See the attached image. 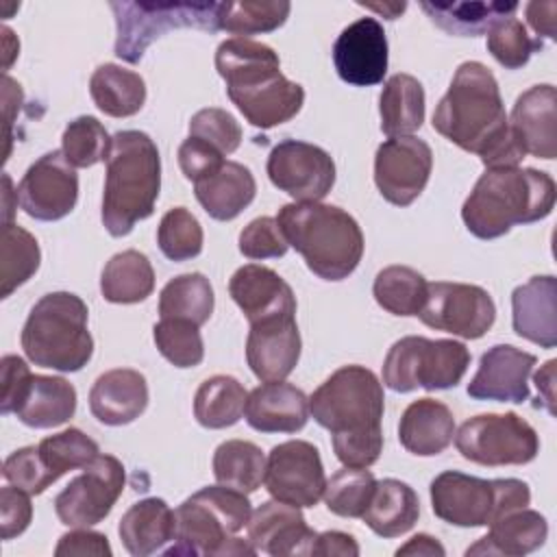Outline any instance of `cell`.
I'll use <instances>...</instances> for the list:
<instances>
[{
    "label": "cell",
    "instance_id": "ab89813d",
    "mask_svg": "<svg viewBox=\"0 0 557 557\" xmlns=\"http://www.w3.org/2000/svg\"><path fill=\"white\" fill-rule=\"evenodd\" d=\"M265 455L261 448L246 440H226L213 453V476L220 485L255 492L263 483Z\"/></svg>",
    "mask_w": 557,
    "mask_h": 557
},
{
    "label": "cell",
    "instance_id": "ba28073f",
    "mask_svg": "<svg viewBox=\"0 0 557 557\" xmlns=\"http://www.w3.org/2000/svg\"><path fill=\"white\" fill-rule=\"evenodd\" d=\"M383 385L363 366H342L309 396V413L331 437L383 433Z\"/></svg>",
    "mask_w": 557,
    "mask_h": 557
},
{
    "label": "cell",
    "instance_id": "680465c9",
    "mask_svg": "<svg viewBox=\"0 0 557 557\" xmlns=\"http://www.w3.org/2000/svg\"><path fill=\"white\" fill-rule=\"evenodd\" d=\"M313 557H357L359 555V544L352 535L342 533V531H326L318 533L315 542L311 546Z\"/></svg>",
    "mask_w": 557,
    "mask_h": 557
},
{
    "label": "cell",
    "instance_id": "5bb4252c",
    "mask_svg": "<svg viewBox=\"0 0 557 557\" xmlns=\"http://www.w3.org/2000/svg\"><path fill=\"white\" fill-rule=\"evenodd\" d=\"M418 318L435 331L463 339H479L492 329L496 305L479 285L435 281L426 287V300Z\"/></svg>",
    "mask_w": 557,
    "mask_h": 557
},
{
    "label": "cell",
    "instance_id": "8d00e7d4",
    "mask_svg": "<svg viewBox=\"0 0 557 557\" xmlns=\"http://www.w3.org/2000/svg\"><path fill=\"white\" fill-rule=\"evenodd\" d=\"M435 26L457 37H476L518 11L516 2H420Z\"/></svg>",
    "mask_w": 557,
    "mask_h": 557
},
{
    "label": "cell",
    "instance_id": "ac0fdd59",
    "mask_svg": "<svg viewBox=\"0 0 557 557\" xmlns=\"http://www.w3.org/2000/svg\"><path fill=\"white\" fill-rule=\"evenodd\" d=\"M20 209L41 222H54L72 213L78 200V174L61 150L41 154L17 185Z\"/></svg>",
    "mask_w": 557,
    "mask_h": 557
},
{
    "label": "cell",
    "instance_id": "db71d44e",
    "mask_svg": "<svg viewBox=\"0 0 557 557\" xmlns=\"http://www.w3.org/2000/svg\"><path fill=\"white\" fill-rule=\"evenodd\" d=\"M224 161H226L224 154L202 139L187 137L178 146V165H181L185 178L191 183H198V181L215 174L224 165Z\"/></svg>",
    "mask_w": 557,
    "mask_h": 557
},
{
    "label": "cell",
    "instance_id": "484cf974",
    "mask_svg": "<svg viewBox=\"0 0 557 557\" xmlns=\"http://www.w3.org/2000/svg\"><path fill=\"white\" fill-rule=\"evenodd\" d=\"M148 407L146 376L133 368H115L96 379L89 389V409L94 418L109 426H122L137 420Z\"/></svg>",
    "mask_w": 557,
    "mask_h": 557
},
{
    "label": "cell",
    "instance_id": "3957f363",
    "mask_svg": "<svg viewBox=\"0 0 557 557\" xmlns=\"http://www.w3.org/2000/svg\"><path fill=\"white\" fill-rule=\"evenodd\" d=\"M555 181L533 168H494L481 174L463 200L461 220L479 239H496L516 224H531L550 215Z\"/></svg>",
    "mask_w": 557,
    "mask_h": 557
},
{
    "label": "cell",
    "instance_id": "44dd1931",
    "mask_svg": "<svg viewBox=\"0 0 557 557\" xmlns=\"http://www.w3.org/2000/svg\"><path fill=\"white\" fill-rule=\"evenodd\" d=\"M535 363V355L511 344H496L481 355L479 370L468 383V396L474 400L524 403L529 400V374Z\"/></svg>",
    "mask_w": 557,
    "mask_h": 557
},
{
    "label": "cell",
    "instance_id": "cb8c5ba5",
    "mask_svg": "<svg viewBox=\"0 0 557 557\" xmlns=\"http://www.w3.org/2000/svg\"><path fill=\"white\" fill-rule=\"evenodd\" d=\"M228 294L250 324L285 313L296 315L292 287L272 268L259 263L237 268L228 281Z\"/></svg>",
    "mask_w": 557,
    "mask_h": 557
},
{
    "label": "cell",
    "instance_id": "681fc988",
    "mask_svg": "<svg viewBox=\"0 0 557 557\" xmlns=\"http://www.w3.org/2000/svg\"><path fill=\"white\" fill-rule=\"evenodd\" d=\"M490 54L507 70H518L527 65L533 52L542 50V41L533 39L520 20L503 17L494 22L487 30Z\"/></svg>",
    "mask_w": 557,
    "mask_h": 557
},
{
    "label": "cell",
    "instance_id": "f1b7e54d",
    "mask_svg": "<svg viewBox=\"0 0 557 557\" xmlns=\"http://www.w3.org/2000/svg\"><path fill=\"white\" fill-rule=\"evenodd\" d=\"M548 537V522L535 509H513L490 524V533L479 537L466 555L522 557L537 550Z\"/></svg>",
    "mask_w": 557,
    "mask_h": 557
},
{
    "label": "cell",
    "instance_id": "ee69618b",
    "mask_svg": "<svg viewBox=\"0 0 557 557\" xmlns=\"http://www.w3.org/2000/svg\"><path fill=\"white\" fill-rule=\"evenodd\" d=\"M374 487L376 479L368 468L344 466L326 481L322 498L331 513L342 518H361L372 500Z\"/></svg>",
    "mask_w": 557,
    "mask_h": 557
},
{
    "label": "cell",
    "instance_id": "2e32d148",
    "mask_svg": "<svg viewBox=\"0 0 557 557\" xmlns=\"http://www.w3.org/2000/svg\"><path fill=\"white\" fill-rule=\"evenodd\" d=\"M268 176L294 202H320L335 185V163L320 146L283 139L268 157Z\"/></svg>",
    "mask_w": 557,
    "mask_h": 557
},
{
    "label": "cell",
    "instance_id": "836d02e7",
    "mask_svg": "<svg viewBox=\"0 0 557 557\" xmlns=\"http://www.w3.org/2000/svg\"><path fill=\"white\" fill-rule=\"evenodd\" d=\"M381 131L387 137H403L418 131L424 122V87L411 74H394L385 81L381 98Z\"/></svg>",
    "mask_w": 557,
    "mask_h": 557
},
{
    "label": "cell",
    "instance_id": "7c38bea8",
    "mask_svg": "<svg viewBox=\"0 0 557 557\" xmlns=\"http://www.w3.org/2000/svg\"><path fill=\"white\" fill-rule=\"evenodd\" d=\"M455 446L479 466H524L537 457L540 437L518 413H481L459 426Z\"/></svg>",
    "mask_w": 557,
    "mask_h": 557
},
{
    "label": "cell",
    "instance_id": "74e56055",
    "mask_svg": "<svg viewBox=\"0 0 557 557\" xmlns=\"http://www.w3.org/2000/svg\"><path fill=\"white\" fill-rule=\"evenodd\" d=\"M213 287L200 272H187L165 283L159 294L161 320H187L202 326L213 313Z\"/></svg>",
    "mask_w": 557,
    "mask_h": 557
},
{
    "label": "cell",
    "instance_id": "8992f818",
    "mask_svg": "<svg viewBox=\"0 0 557 557\" xmlns=\"http://www.w3.org/2000/svg\"><path fill=\"white\" fill-rule=\"evenodd\" d=\"M252 516L244 492L209 485L185 498L176 509V546L165 555H255L250 540L235 537Z\"/></svg>",
    "mask_w": 557,
    "mask_h": 557
},
{
    "label": "cell",
    "instance_id": "9c48e42d",
    "mask_svg": "<svg viewBox=\"0 0 557 557\" xmlns=\"http://www.w3.org/2000/svg\"><path fill=\"white\" fill-rule=\"evenodd\" d=\"M433 513L455 527H490L500 516L527 507L531 490L520 479H479L444 470L431 481Z\"/></svg>",
    "mask_w": 557,
    "mask_h": 557
},
{
    "label": "cell",
    "instance_id": "60d3db41",
    "mask_svg": "<svg viewBox=\"0 0 557 557\" xmlns=\"http://www.w3.org/2000/svg\"><path fill=\"white\" fill-rule=\"evenodd\" d=\"M426 278L409 265L383 268L372 285L379 307L394 315H418L426 300Z\"/></svg>",
    "mask_w": 557,
    "mask_h": 557
},
{
    "label": "cell",
    "instance_id": "d4e9b609",
    "mask_svg": "<svg viewBox=\"0 0 557 557\" xmlns=\"http://www.w3.org/2000/svg\"><path fill=\"white\" fill-rule=\"evenodd\" d=\"M244 418L259 433H296L309 420V398L292 383L268 381L248 394Z\"/></svg>",
    "mask_w": 557,
    "mask_h": 557
},
{
    "label": "cell",
    "instance_id": "be15d7a7",
    "mask_svg": "<svg viewBox=\"0 0 557 557\" xmlns=\"http://www.w3.org/2000/svg\"><path fill=\"white\" fill-rule=\"evenodd\" d=\"M11 198H17V191H13L11 185V176L2 174V209H4V224L13 222V213L17 209V205L11 202Z\"/></svg>",
    "mask_w": 557,
    "mask_h": 557
},
{
    "label": "cell",
    "instance_id": "277c9868",
    "mask_svg": "<svg viewBox=\"0 0 557 557\" xmlns=\"http://www.w3.org/2000/svg\"><path fill=\"white\" fill-rule=\"evenodd\" d=\"M161 189V157L150 135L117 131L111 137L102 194V224L113 237H124L154 211Z\"/></svg>",
    "mask_w": 557,
    "mask_h": 557
},
{
    "label": "cell",
    "instance_id": "4fadbf2b",
    "mask_svg": "<svg viewBox=\"0 0 557 557\" xmlns=\"http://www.w3.org/2000/svg\"><path fill=\"white\" fill-rule=\"evenodd\" d=\"M124 466L113 455H98L54 498L57 518L72 529L102 522L122 496Z\"/></svg>",
    "mask_w": 557,
    "mask_h": 557
},
{
    "label": "cell",
    "instance_id": "7bdbcfd3",
    "mask_svg": "<svg viewBox=\"0 0 557 557\" xmlns=\"http://www.w3.org/2000/svg\"><path fill=\"white\" fill-rule=\"evenodd\" d=\"M289 11H292L289 2H276V0L222 2L220 30H226L237 37L272 33L285 24Z\"/></svg>",
    "mask_w": 557,
    "mask_h": 557
},
{
    "label": "cell",
    "instance_id": "7a4b0ae2",
    "mask_svg": "<svg viewBox=\"0 0 557 557\" xmlns=\"http://www.w3.org/2000/svg\"><path fill=\"white\" fill-rule=\"evenodd\" d=\"M215 70L239 113L257 128L289 122L305 102V89L285 78L278 54L246 37H231L215 50Z\"/></svg>",
    "mask_w": 557,
    "mask_h": 557
},
{
    "label": "cell",
    "instance_id": "9a60e30c",
    "mask_svg": "<svg viewBox=\"0 0 557 557\" xmlns=\"http://www.w3.org/2000/svg\"><path fill=\"white\" fill-rule=\"evenodd\" d=\"M263 485L272 498L298 509L318 505L326 487L320 450L305 440L274 446L265 459Z\"/></svg>",
    "mask_w": 557,
    "mask_h": 557
},
{
    "label": "cell",
    "instance_id": "6125c7cd",
    "mask_svg": "<svg viewBox=\"0 0 557 557\" xmlns=\"http://www.w3.org/2000/svg\"><path fill=\"white\" fill-rule=\"evenodd\" d=\"M396 555L400 557H405V555H437V557H444L446 555V550H444V546L435 540V537H431V535H426V533H418V535H413L407 544H403L400 548H396Z\"/></svg>",
    "mask_w": 557,
    "mask_h": 557
},
{
    "label": "cell",
    "instance_id": "b9f144b4",
    "mask_svg": "<svg viewBox=\"0 0 557 557\" xmlns=\"http://www.w3.org/2000/svg\"><path fill=\"white\" fill-rule=\"evenodd\" d=\"M41 252L37 239L17 224L2 226V255H0V296L9 298L24 285L39 268Z\"/></svg>",
    "mask_w": 557,
    "mask_h": 557
},
{
    "label": "cell",
    "instance_id": "94428289",
    "mask_svg": "<svg viewBox=\"0 0 557 557\" xmlns=\"http://www.w3.org/2000/svg\"><path fill=\"white\" fill-rule=\"evenodd\" d=\"M555 366H557V361H555V359H548V361L535 372V376H533L535 387H537V392H540V396H542V403H537V407L544 405L550 416H555Z\"/></svg>",
    "mask_w": 557,
    "mask_h": 557
},
{
    "label": "cell",
    "instance_id": "7402d4cb",
    "mask_svg": "<svg viewBox=\"0 0 557 557\" xmlns=\"http://www.w3.org/2000/svg\"><path fill=\"white\" fill-rule=\"evenodd\" d=\"M315 535L318 533L307 524L298 507L276 498L261 503L248 520L250 544L257 553H268L272 557L311 555Z\"/></svg>",
    "mask_w": 557,
    "mask_h": 557
},
{
    "label": "cell",
    "instance_id": "91938a15",
    "mask_svg": "<svg viewBox=\"0 0 557 557\" xmlns=\"http://www.w3.org/2000/svg\"><path fill=\"white\" fill-rule=\"evenodd\" d=\"M555 13H557L555 2H529L527 4V20H529L531 28L537 35H544L548 39H555Z\"/></svg>",
    "mask_w": 557,
    "mask_h": 557
},
{
    "label": "cell",
    "instance_id": "c3c4849f",
    "mask_svg": "<svg viewBox=\"0 0 557 557\" xmlns=\"http://www.w3.org/2000/svg\"><path fill=\"white\" fill-rule=\"evenodd\" d=\"M159 352L176 368H194L205 357L198 326L187 320H159L152 329Z\"/></svg>",
    "mask_w": 557,
    "mask_h": 557
},
{
    "label": "cell",
    "instance_id": "52a82bcc",
    "mask_svg": "<svg viewBox=\"0 0 557 557\" xmlns=\"http://www.w3.org/2000/svg\"><path fill=\"white\" fill-rule=\"evenodd\" d=\"M87 315V305L72 292L41 296L22 329L20 342L24 355L41 368L78 372L94 355Z\"/></svg>",
    "mask_w": 557,
    "mask_h": 557
},
{
    "label": "cell",
    "instance_id": "f35d334b",
    "mask_svg": "<svg viewBox=\"0 0 557 557\" xmlns=\"http://www.w3.org/2000/svg\"><path fill=\"white\" fill-rule=\"evenodd\" d=\"M244 385L228 374H215L200 383L194 396V418L205 429H226L239 422L246 407Z\"/></svg>",
    "mask_w": 557,
    "mask_h": 557
},
{
    "label": "cell",
    "instance_id": "d6986e66",
    "mask_svg": "<svg viewBox=\"0 0 557 557\" xmlns=\"http://www.w3.org/2000/svg\"><path fill=\"white\" fill-rule=\"evenodd\" d=\"M333 63L348 85H379L387 72V37L381 22L361 17L348 24L333 44Z\"/></svg>",
    "mask_w": 557,
    "mask_h": 557
},
{
    "label": "cell",
    "instance_id": "9f6ffc18",
    "mask_svg": "<svg viewBox=\"0 0 557 557\" xmlns=\"http://www.w3.org/2000/svg\"><path fill=\"white\" fill-rule=\"evenodd\" d=\"M33 372L17 355H4L0 361V411L13 413L28 389Z\"/></svg>",
    "mask_w": 557,
    "mask_h": 557
},
{
    "label": "cell",
    "instance_id": "4316f807",
    "mask_svg": "<svg viewBox=\"0 0 557 557\" xmlns=\"http://www.w3.org/2000/svg\"><path fill=\"white\" fill-rule=\"evenodd\" d=\"M557 283L555 276H533L511 294V322L516 335L542 346L557 344Z\"/></svg>",
    "mask_w": 557,
    "mask_h": 557
},
{
    "label": "cell",
    "instance_id": "1f68e13d",
    "mask_svg": "<svg viewBox=\"0 0 557 557\" xmlns=\"http://www.w3.org/2000/svg\"><path fill=\"white\" fill-rule=\"evenodd\" d=\"M76 411V389L63 376L33 374L17 409V420L30 429H54Z\"/></svg>",
    "mask_w": 557,
    "mask_h": 557
},
{
    "label": "cell",
    "instance_id": "816d5d0a",
    "mask_svg": "<svg viewBox=\"0 0 557 557\" xmlns=\"http://www.w3.org/2000/svg\"><path fill=\"white\" fill-rule=\"evenodd\" d=\"M2 476L7 479V483L24 490L30 496L44 494L54 483V476L44 466L37 446H24L20 450H13L4 459Z\"/></svg>",
    "mask_w": 557,
    "mask_h": 557
},
{
    "label": "cell",
    "instance_id": "bcb514c9",
    "mask_svg": "<svg viewBox=\"0 0 557 557\" xmlns=\"http://www.w3.org/2000/svg\"><path fill=\"white\" fill-rule=\"evenodd\" d=\"M61 152L72 168H91L107 161L111 137L94 115H78L67 122L61 135Z\"/></svg>",
    "mask_w": 557,
    "mask_h": 557
},
{
    "label": "cell",
    "instance_id": "8fae6325",
    "mask_svg": "<svg viewBox=\"0 0 557 557\" xmlns=\"http://www.w3.org/2000/svg\"><path fill=\"white\" fill-rule=\"evenodd\" d=\"M222 2H176V4H144V2H111L115 15V54L126 63H139L146 48L161 35L174 28L220 30Z\"/></svg>",
    "mask_w": 557,
    "mask_h": 557
},
{
    "label": "cell",
    "instance_id": "f546056e",
    "mask_svg": "<svg viewBox=\"0 0 557 557\" xmlns=\"http://www.w3.org/2000/svg\"><path fill=\"white\" fill-rule=\"evenodd\" d=\"M117 533L131 555H152L176 540V511L163 498H144L124 511Z\"/></svg>",
    "mask_w": 557,
    "mask_h": 557
},
{
    "label": "cell",
    "instance_id": "6f0895ef",
    "mask_svg": "<svg viewBox=\"0 0 557 557\" xmlns=\"http://www.w3.org/2000/svg\"><path fill=\"white\" fill-rule=\"evenodd\" d=\"M57 557H72V555H94V557H111V546L107 535L98 531H89V527H78L70 533H63L54 548Z\"/></svg>",
    "mask_w": 557,
    "mask_h": 557
},
{
    "label": "cell",
    "instance_id": "d590c367",
    "mask_svg": "<svg viewBox=\"0 0 557 557\" xmlns=\"http://www.w3.org/2000/svg\"><path fill=\"white\" fill-rule=\"evenodd\" d=\"M154 289V270L139 250L113 255L100 276V292L107 302L135 305L146 300Z\"/></svg>",
    "mask_w": 557,
    "mask_h": 557
},
{
    "label": "cell",
    "instance_id": "ffe728a7",
    "mask_svg": "<svg viewBox=\"0 0 557 557\" xmlns=\"http://www.w3.org/2000/svg\"><path fill=\"white\" fill-rule=\"evenodd\" d=\"M298 359L300 333L294 313L250 324L246 337V361L259 381H285L294 372Z\"/></svg>",
    "mask_w": 557,
    "mask_h": 557
},
{
    "label": "cell",
    "instance_id": "f907efd6",
    "mask_svg": "<svg viewBox=\"0 0 557 557\" xmlns=\"http://www.w3.org/2000/svg\"><path fill=\"white\" fill-rule=\"evenodd\" d=\"M189 137L202 139L224 157L235 152L242 144V126L239 122L224 109L209 107L200 109L189 120Z\"/></svg>",
    "mask_w": 557,
    "mask_h": 557
},
{
    "label": "cell",
    "instance_id": "e7e4bbea",
    "mask_svg": "<svg viewBox=\"0 0 557 557\" xmlns=\"http://www.w3.org/2000/svg\"><path fill=\"white\" fill-rule=\"evenodd\" d=\"M2 50H4V72H7L13 57H17L20 52V41L13 37V30L9 26H2Z\"/></svg>",
    "mask_w": 557,
    "mask_h": 557
},
{
    "label": "cell",
    "instance_id": "e0dca14e",
    "mask_svg": "<svg viewBox=\"0 0 557 557\" xmlns=\"http://www.w3.org/2000/svg\"><path fill=\"white\" fill-rule=\"evenodd\" d=\"M433 168L431 146L413 135L385 139L374 154V183L381 196L396 205H411L426 187Z\"/></svg>",
    "mask_w": 557,
    "mask_h": 557
},
{
    "label": "cell",
    "instance_id": "4dcf8cb0",
    "mask_svg": "<svg viewBox=\"0 0 557 557\" xmlns=\"http://www.w3.org/2000/svg\"><path fill=\"white\" fill-rule=\"evenodd\" d=\"M194 194L207 215L220 222H228L235 220L255 200L257 183L246 165L237 161H224L215 174L194 183Z\"/></svg>",
    "mask_w": 557,
    "mask_h": 557
},
{
    "label": "cell",
    "instance_id": "11a10c76",
    "mask_svg": "<svg viewBox=\"0 0 557 557\" xmlns=\"http://www.w3.org/2000/svg\"><path fill=\"white\" fill-rule=\"evenodd\" d=\"M0 535L2 540H11L15 535H22L30 520H33V505L30 494L15 485H4L0 490Z\"/></svg>",
    "mask_w": 557,
    "mask_h": 557
},
{
    "label": "cell",
    "instance_id": "f5cc1de1",
    "mask_svg": "<svg viewBox=\"0 0 557 557\" xmlns=\"http://www.w3.org/2000/svg\"><path fill=\"white\" fill-rule=\"evenodd\" d=\"M287 248L289 244L276 218L270 215L255 218L239 233V252L248 259H278Z\"/></svg>",
    "mask_w": 557,
    "mask_h": 557
},
{
    "label": "cell",
    "instance_id": "30bf717a",
    "mask_svg": "<svg viewBox=\"0 0 557 557\" xmlns=\"http://www.w3.org/2000/svg\"><path fill=\"white\" fill-rule=\"evenodd\" d=\"M470 366V350L455 339L407 335L392 344L383 361V383L400 394L418 387L435 392L455 387Z\"/></svg>",
    "mask_w": 557,
    "mask_h": 557
},
{
    "label": "cell",
    "instance_id": "f6af8a7d",
    "mask_svg": "<svg viewBox=\"0 0 557 557\" xmlns=\"http://www.w3.org/2000/svg\"><path fill=\"white\" fill-rule=\"evenodd\" d=\"M37 448L54 481L70 470H83L100 455L98 444L81 429H65L61 433L48 435L37 444Z\"/></svg>",
    "mask_w": 557,
    "mask_h": 557
},
{
    "label": "cell",
    "instance_id": "6da1fadb",
    "mask_svg": "<svg viewBox=\"0 0 557 557\" xmlns=\"http://www.w3.org/2000/svg\"><path fill=\"white\" fill-rule=\"evenodd\" d=\"M433 128L466 152L481 157L487 170L518 168L524 159L503 107L500 89L479 61H463L435 107Z\"/></svg>",
    "mask_w": 557,
    "mask_h": 557
},
{
    "label": "cell",
    "instance_id": "03108f58",
    "mask_svg": "<svg viewBox=\"0 0 557 557\" xmlns=\"http://www.w3.org/2000/svg\"><path fill=\"white\" fill-rule=\"evenodd\" d=\"M357 4L363 7V9H370V11H376V13L385 15V20H396V17L407 9L405 2H392V4H366V2H357Z\"/></svg>",
    "mask_w": 557,
    "mask_h": 557
},
{
    "label": "cell",
    "instance_id": "7dc6e473",
    "mask_svg": "<svg viewBox=\"0 0 557 557\" xmlns=\"http://www.w3.org/2000/svg\"><path fill=\"white\" fill-rule=\"evenodd\" d=\"M202 226L185 207L170 209L157 228V244L170 261H187L202 252Z\"/></svg>",
    "mask_w": 557,
    "mask_h": 557
},
{
    "label": "cell",
    "instance_id": "83f0119b",
    "mask_svg": "<svg viewBox=\"0 0 557 557\" xmlns=\"http://www.w3.org/2000/svg\"><path fill=\"white\" fill-rule=\"evenodd\" d=\"M455 437L453 411L435 398L413 400L400 416L398 440L405 450L418 457L440 455Z\"/></svg>",
    "mask_w": 557,
    "mask_h": 557
},
{
    "label": "cell",
    "instance_id": "603a6c76",
    "mask_svg": "<svg viewBox=\"0 0 557 557\" xmlns=\"http://www.w3.org/2000/svg\"><path fill=\"white\" fill-rule=\"evenodd\" d=\"M557 94L548 83L533 85L516 98L509 128L524 154L537 159L557 157Z\"/></svg>",
    "mask_w": 557,
    "mask_h": 557
},
{
    "label": "cell",
    "instance_id": "5b68a950",
    "mask_svg": "<svg viewBox=\"0 0 557 557\" xmlns=\"http://www.w3.org/2000/svg\"><path fill=\"white\" fill-rule=\"evenodd\" d=\"M276 222L287 244L302 255L307 268L324 281H342L355 272L363 255V233L357 220L322 202L283 205Z\"/></svg>",
    "mask_w": 557,
    "mask_h": 557
},
{
    "label": "cell",
    "instance_id": "d6a6232c",
    "mask_svg": "<svg viewBox=\"0 0 557 557\" xmlns=\"http://www.w3.org/2000/svg\"><path fill=\"white\" fill-rule=\"evenodd\" d=\"M420 516V500L411 485L398 479L376 481L372 500L361 520L381 537H398L413 529Z\"/></svg>",
    "mask_w": 557,
    "mask_h": 557
},
{
    "label": "cell",
    "instance_id": "e575fe53",
    "mask_svg": "<svg viewBox=\"0 0 557 557\" xmlns=\"http://www.w3.org/2000/svg\"><path fill=\"white\" fill-rule=\"evenodd\" d=\"M89 94L104 115L131 117L139 113L146 102V83L133 70L104 63L94 70L89 78Z\"/></svg>",
    "mask_w": 557,
    "mask_h": 557
}]
</instances>
